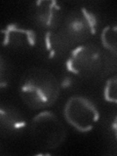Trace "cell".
<instances>
[{"label":"cell","instance_id":"6da1fadb","mask_svg":"<svg viewBox=\"0 0 117 156\" xmlns=\"http://www.w3.org/2000/svg\"><path fill=\"white\" fill-rule=\"evenodd\" d=\"M61 84L45 68L32 67L23 73L19 83V93L23 104L33 110H44L58 101Z\"/></svg>","mask_w":117,"mask_h":156},{"label":"cell","instance_id":"7a4b0ae2","mask_svg":"<svg viewBox=\"0 0 117 156\" xmlns=\"http://www.w3.org/2000/svg\"><path fill=\"white\" fill-rule=\"evenodd\" d=\"M108 58L104 50L95 43H82L75 46L66 58V69L71 74L90 79L101 74Z\"/></svg>","mask_w":117,"mask_h":156},{"label":"cell","instance_id":"3957f363","mask_svg":"<svg viewBox=\"0 0 117 156\" xmlns=\"http://www.w3.org/2000/svg\"><path fill=\"white\" fill-rule=\"evenodd\" d=\"M33 143L42 149H57L65 143L66 129L61 119L51 110H40L27 124Z\"/></svg>","mask_w":117,"mask_h":156},{"label":"cell","instance_id":"277c9868","mask_svg":"<svg viewBox=\"0 0 117 156\" xmlns=\"http://www.w3.org/2000/svg\"><path fill=\"white\" fill-rule=\"evenodd\" d=\"M63 117L68 125L79 133H89L100 119V111L96 104L85 96L74 95L66 101Z\"/></svg>","mask_w":117,"mask_h":156},{"label":"cell","instance_id":"5b68a950","mask_svg":"<svg viewBox=\"0 0 117 156\" xmlns=\"http://www.w3.org/2000/svg\"><path fill=\"white\" fill-rule=\"evenodd\" d=\"M61 29L77 46L96 35L99 29V19L91 10L78 8L66 15Z\"/></svg>","mask_w":117,"mask_h":156},{"label":"cell","instance_id":"8992f818","mask_svg":"<svg viewBox=\"0 0 117 156\" xmlns=\"http://www.w3.org/2000/svg\"><path fill=\"white\" fill-rule=\"evenodd\" d=\"M63 7L55 0H39L30 8V19L44 31L55 30L62 27L65 19Z\"/></svg>","mask_w":117,"mask_h":156},{"label":"cell","instance_id":"52a82bcc","mask_svg":"<svg viewBox=\"0 0 117 156\" xmlns=\"http://www.w3.org/2000/svg\"><path fill=\"white\" fill-rule=\"evenodd\" d=\"M2 45L17 51H27L38 43L37 33L31 27L10 23L1 29Z\"/></svg>","mask_w":117,"mask_h":156},{"label":"cell","instance_id":"ba28073f","mask_svg":"<svg viewBox=\"0 0 117 156\" xmlns=\"http://www.w3.org/2000/svg\"><path fill=\"white\" fill-rule=\"evenodd\" d=\"M74 47V43L62 30L61 27L55 30L45 31L39 41V48L42 55L51 61H61L62 58H66Z\"/></svg>","mask_w":117,"mask_h":156},{"label":"cell","instance_id":"9c48e42d","mask_svg":"<svg viewBox=\"0 0 117 156\" xmlns=\"http://www.w3.org/2000/svg\"><path fill=\"white\" fill-rule=\"evenodd\" d=\"M27 129V122L16 106L0 102V138L15 139Z\"/></svg>","mask_w":117,"mask_h":156},{"label":"cell","instance_id":"30bf717a","mask_svg":"<svg viewBox=\"0 0 117 156\" xmlns=\"http://www.w3.org/2000/svg\"><path fill=\"white\" fill-rule=\"evenodd\" d=\"M101 46L105 50L109 52L112 56H116V27L107 26L102 29L101 34Z\"/></svg>","mask_w":117,"mask_h":156},{"label":"cell","instance_id":"8fae6325","mask_svg":"<svg viewBox=\"0 0 117 156\" xmlns=\"http://www.w3.org/2000/svg\"><path fill=\"white\" fill-rule=\"evenodd\" d=\"M12 77V70L6 58L0 54V90L7 88Z\"/></svg>","mask_w":117,"mask_h":156},{"label":"cell","instance_id":"7c38bea8","mask_svg":"<svg viewBox=\"0 0 117 156\" xmlns=\"http://www.w3.org/2000/svg\"><path fill=\"white\" fill-rule=\"evenodd\" d=\"M105 98L109 102H116V77H112L106 82V85L104 91Z\"/></svg>","mask_w":117,"mask_h":156},{"label":"cell","instance_id":"4fadbf2b","mask_svg":"<svg viewBox=\"0 0 117 156\" xmlns=\"http://www.w3.org/2000/svg\"><path fill=\"white\" fill-rule=\"evenodd\" d=\"M0 147H1V145H0Z\"/></svg>","mask_w":117,"mask_h":156}]
</instances>
